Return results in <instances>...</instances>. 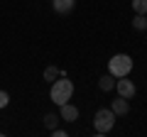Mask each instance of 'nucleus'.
Returning <instances> with one entry per match:
<instances>
[{"mask_svg": "<svg viewBox=\"0 0 147 137\" xmlns=\"http://www.w3.org/2000/svg\"><path fill=\"white\" fill-rule=\"evenodd\" d=\"M74 95V83L66 79V76H59L57 81H52V88H49V98L57 103V105H64L69 103Z\"/></svg>", "mask_w": 147, "mask_h": 137, "instance_id": "1", "label": "nucleus"}, {"mask_svg": "<svg viewBox=\"0 0 147 137\" xmlns=\"http://www.w3.org/2000/svg\"><path fill=\"white\" fill-rule=\"evenodd\" d=\"M130 71H132V56L130 54H115V56H110L108 74L120 79V76H130Z\"/></svg>", "mask_w": 147, "mask_h": 137, "instance_id": "2", "label": "nucleus"}, {"mask_svg": "<svg viewBox=\"0 0 147 137\" xmlns=\"http://www.w3.org/2000/svg\"><path fill=\"white\" fill-rule=\"evenodd\" d=\"M115 113L110 110V108H100V110H96L93 115V127L98 135H108L110 130H113V125H115Z\"/></svg>", "mask_w": 147, "mask_h": 137, "instance_id": "3", "label": "nucleus"}, {"mask_svg": "<svg viewBox=\"0 0 147 137\" xmlns=\"http://www.w3.org/2000/svg\"><path fill=\"white\" fill-rule=\"evenodd\" d=\"M115 91H118V95H120V98H127V100H130L132 95L137 93L135 83H132V81L127 79V76H120V79L115 81Z\"/></svg>", "mask_w": 147, "mask_h": 137, "instance_id": "4", "label": "nucleus"}, {"mask_svg": "<svg viewBox=\"0 0 147 137\" xmlns=\"http://www.w3.org/2000/svg\"><path fill=\"white\" fill-rule=\"evenodd\" d=\"M59 118L64 122H76L79 120V108L71 105V103H64V105H59Z\"/></svg>", "mask_w": 147, "mask_h": 137, "instance_id": "5", "label": "nucleus"}, {"mask_svg": "<svg viewBox=\"0 0 147 137\" xmlns=\"http://www.w3.org/2000/svg\"><path fill=\"white\" fill-rule=\"evenodd\" d=\"M54 10L59 12V15H66V12L74 10V5H76V0H52Z\"/></svg>", "mask_w": 147, "mask_h": 137, "instance_id": "6", "label": "nucleus"}, {"mask_svg": "<svg viewBox=\"0 0 147 137\" xmlns=\"http://www.w3.org/2000/svg\"><path fill=\"white\" fill-rule=\"evenodd\" d=\"M110 110L115 113V115H127V113H130V103H127V98H118V100H113Z\"/></svg>", "mask_w": 147, "mask_h": 137, "instance_id": "7", "label": "nucleus"}, {"mask_svg": "<svg viewBox=\"0 0 147 137\" xmlns=\"http://www.w3.org/2000/svg\"><path fill=\"white\" fill-rule=\"evenodd\" d=\"M115 76H113V74H105V76H100V81H98V88L100 91H113V88H115Z\"/></svg>", "mask_w": 147, "mask_h": 137, "instance_id": "8", "label": "nucleus"}, {"mask_svg": "<svg viewBox=\"0 0 147 137\" xmlns=\"http://www.w3.org/2000/svg\"><path fill=\"white\" fill-rule=\"evenodd\" d=\"M59 76H66V74L61 71V68H57V66H47V68H44V81H47V83L57 81Z\"/></svg>", "mask_w": 147, "mask_h": 137, "instance_id": "9", "label": "nucleus"}, {"mask_svg": "<svg viewBox=\"0 0 147 137\" xmlns=\"http://www.w3.org/2000/svg\"><path fill=\"white\" fill-rule=\"evenodd\" d=\"M59 120H61L59 115H54V113H47V115H44V127H47V130H54Z\"/></svg>", "mask_w": 147, "mask_h": 137, "instance_id": "10", "label": "nucleus"}, {"mask_svg": "<svg viewBox=\"0 0 147 137\" xmlns=\"http://www.w3.org/2000/svg\"><path fill=\"white\" fill-rule=\"evenodd\" d=\"M132 27H135L137 32H140V30H147V17H145V15H137V12H135V17H132Z\"/></svg>", "mask_w": 147, "mask_h": 137, "instance_id": "11", "label": "nucleus"}, {"mask_svg": "<svg viewBox=\"0 0 147 137\" xmlns=\"http://www.w3.org/2000/svg\"><path fill=\"white\" fill-rule=\"evenodd\" d=\"M132 10L137 15H147V0H132Z\"/></svg>", "mask_w": 147, "mask_h": 137, "instance_id": "12", "label": "nucleus"}, {"mask_svg": "<svg viewBox=\"0 0 147 137\" xmlns=\"http://www.w3.org/2000/svg\"><path fill=\"white\" fill-rule=\"evenodd\" d=\"M7 103H10V95H7V91H0V108H7Z\"/></svg>", "mask_w": 147, "mask_h": 137, "instance_id": "13", "label": "nucleus"}, {"mask_svg": "<svg viewBox=\"0 0 147 137\" xmlns=\"http://www.w3.org/2000/svg\"><path fill=\"white\" fill-rule=\"evenodd\" d=\"M52 135H54V137H66V130H59V127H54Z\"/></svg>", "mask_w": 147, "mask_h": 137, "instance_id": "14", "label": "nucleus"}, {"mask_svg": "<svg viewBox=\"0 0 147 137\" xmlns=\"http://www.w3.org/2000/svg\"><path fill=\"white\" fill-rule=\"evenodd\" d=\"M145 17H147V15H145Z\"/></svg>", "mask_w": 147, "mask_h": 137, "instance_id": "15", "label": "nucleus"}]
</instances>
